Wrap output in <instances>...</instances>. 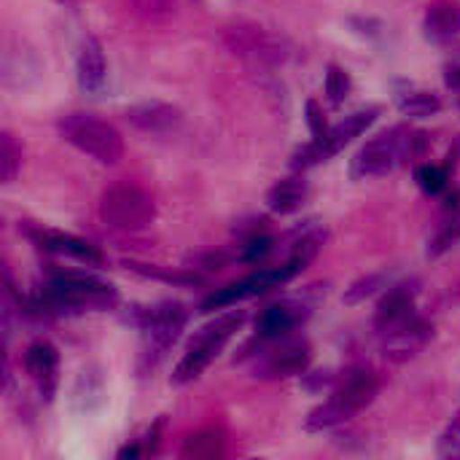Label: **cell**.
Listing matches in <instances>:
<instances>
[{
	"label": "cell",
	"mask_w": 460,
	"mask_h": 460,
	"mask_svg": "<svg viewBox=\"0 0 460 460\" xmlns=\"http://www.w3.org/2000/svg\"><path fill=\"white\" fill-rule=\"evenodd\" d=\"M127 267H132L135 272L146 275V278H159V280H167V283H175V286H197L202 283V278L197 272H183V270H164V267H154V264H137V261H129Z\"/></svg>",
	"instance_id": "22"
},
{
	"label": "cell",
	"mask_w": 460,
	"mask_h": 460,
	"mask_svg": "<svg viewBox=\"0 0 460 460\" xmlns=\"http://www.w3.org/2000/svg\"><path fill=\"white\" fill-rule=\"evenodd\" d=\"M24 369L32 377L40 399L49 404L57 394V385H59V353H57V348L46 340L32 342L24 350Z\"/></svg>",
	"instance_id": "14"
},
{
	"label": "cell",
	"mask_w": 460,
	"mask_h": 460,
	"mask_svg": "<svg viewBox=\"0 0 460 460\" xmlns=\"http://www.w3.org/2000/svg\"><path fill=\"white\" fill-rule=\"evenodd\" d=\"M385 283H388V275H367V278H361V280H356L348 291H345V296H342V302L345 305H361L364 299H369V296H375L380 288H385Z\"/></svg>",
	"instance_id": "24"
},
{
	"label": "cell",
	"mask_w": 460,
	"mask_h": 460,
	"mask_svg": "<svg viewBox=\"0 0 460 460\" xmlns=\"http://www.w3.org/2000/svg\"><path fill=\"white\" fill-rule=\"evenodd\" d=\"M415 181H418V186L426 191V194H439V191H445V186H447V181H450V170L445 167V164H420L418 170H415Z\"/></svg>",
	"instance_id": "23"
},
{
	"label": "cell",
	"mask_w": 460,
	"mask_h": 460,
	"mask_svg": "<svg viewBox=\"0 0 460 460\" xmlns=\"http://www.w3.org/2000/svg\"><path fill=\"white\" fill-rule=\"evenodd\" d=\"M307 124H310L313 137H323V135L329 132L326 119H323V111L318 108V102H315V100H307Z\"/></svg>",
	"instance_id": "30"
},
{
	"label": "cell",
	"mask_w": 460,
	"mask_h": 460,
	"mask_svg": "<svg viewBox=\"0 0 460 460\" xmlns=\"http://www.w3.org/2000/svg\"><path fill=\"white\" fill-rule=\"evenodd\" d=\"M22 232L24 237L43 253H54V256H65V259H75L86 267H100L102 264V253L89 245L86 240L75 237V234H67V232H57V229H49V226H40V224H30L24 221L22 224Z\"/></svg>",
	"instance_id": "11"
},
{
	"label": "cell",
	"mask_w": 460,
	"mask_h": 460,
	"mask_svg": "<svg viewBox=\"0 0 460 460\" xmlns=\"http://www.w3.org/2000/svg\"><path fill=\"white\" fill-rule=\"evenodd\" d=\"M127 121L146 135H170L183 124V113L175 105L148 100L127 108Z\"/></svg>",
	"instance_id": "16"
},
{
	"label": "cell",
	"mask_w": 460,
	"mask_h": 460,
	"mask_svg": "<svg viewBox=\"0 0 460 460\" xmlns=\"http://www.w3.org/2000/svg\"><path fill=\"white\" fill-rule=\"evenodd\" d=\"M377 116H380V108H367V111H356V113L345 116L340 124L329 127V132L323 137H313L310 143L296 148V154L291 159V167L294 170H310V167H315L321 162H329L348 143H353L361 132H367L375 124Z\"/></svg>",
	"instance_id": "8"
},
{
	"label": "cell",
	"mask_w": 460,
	"mask_h": 460,
	"mask_svg": "<svg viewBox=\"0 0 460 460\" xmlns=\"http://www.w3.org/2000/svg\"><path fill=\"white\" fill-rule=\"evenodd\" d=\"M224 38L234 54H240L243 59H248L251 65H259V67H278L288 57V46L283 43V38H278L256 24L229 27Z\"/></svg>",
	"instance_id": "10"
},
{
	"label": "cell",
	"mask_w": 460,
	"mask_h": 460,
	"mask_svg": "<svg viewBox=\"0 0 460 460\" xmlns=\"http://www.w3.org/2000/svg\"><path fill=\"white\" fill-rule=\"evenodd\" d=\"M431 337H434V326L415 313L407 321H402L399 326L383 332V353L388 361L404 364V361L415 358L431 342Z\"/></svg>",
	"instance_id": "12"
},
{
	"label": "cell",
	"mask_w": 460,
	"mask_h": 460,
	"mask_svg": "<svg viewBox=\"0 0 460 460\" xmlns=\"http://www.w3.org/2000/svg\"><path fill=\"white\" fill-rule=\"evenodd\" d=\"M426 30L437 40L460 35V5L456 0H434L426 11Z\"/></svg>",
	"instance_id": "19"
},
{
	"label": "cell",
	"mask_w": 460,
	"mask_h": 460,
	"mask_svg": "<svg viewBox=\"0 0 460 460\" xmlns=\"http://www.w3.org/2000/svg\"><path fill=\"white\" fill-rule=\"evenodd\" d=\"M437 456L445 460H460V410L453 415L447 429L442 431L439 445H437Z\"/></svg>",
	"instance_id": "26"
},
{
	"label": "cell",
	"mask_w": 460,
	"mask_h": 460,
	"mask_svg": "<svg viewBox=\"0 0 460 460\" xmlns=\"http://www.w3.org/2000/svg\"><path fill=\"white\" fill-rule=\"evenodd\" d=\"M243 321H245L243 310H226V313L216 315L210 323H205L202 329H197L194 337L189 340L183 358L178 361L170 383L178 388L194 383L213 364V358L224 350V345L232 340V334L243 326Z\"/></svg>",
	"instance_id": "4"
},
{
	"label": "cell",
	"mask_w": 460,
	"mask_h": 460,
	"mask_svg": "<svg viewBox=\"0 0 460 460\" xmlns=\"http://www.w3.org/2000/svg\"><path fill=\"white\" fill-rule=\"evenodd\" d=\"M0 156H3V183H11L22 167V146L13 140L11 132H3L0 137Z\"/></svg>",
	"instance_id": "25"
},
{
	"label": "cell",
	"mask_w": 460,
	"mask_h": 460,
	"mask_svg": "<svg viewBox=\"0 0 460 460\" xmlns=\"http://www.w3.org/2000/svg\"><path fill=\"white\" fill-rule=\"evenodd\" d=\"M57 127L70 146H75L100 164L111 167L119 164V159L124 156V140L119 129L92 113H65Z\"/></svg>",
	"instance_id": "6"
},
{
	"label": "cell",
	"mask_w": 460,
	"mask_h": 460,
	"mask_svg": "<svg viewBox=\"0 0 460 460\" xmlns=\"http://www.w3.org/2000/svg\"><path fill=\"white\" fill-rule=\"evenodd\" d=\"M460 240V210H456V216L450 218V221H445L442 224V229L437 232V237H434V243H431V248H429V256H439V253H445L450 245H456Z\"/></svg>",
	"instance_id": "28"
},
{
	"label": "cell",
	"mask_w": 460,
	"mask_h": 460,
	"mask_svg": "<svg viewBox=\"0 0 460 460\" xmlns=\"http://www.w3.org/2000/svg\"><path fill=\"white\" fill-rule=\"evenodd\" d=\"M439 108H442V100L431 92H407L399 97V111L412 119L434 116V113H439Z\"/></svg>",
	"instance_id": "21"
},
{
	"label": "cell",
	"mask_w": 460,
	"mask_h": 460,
	"mask_svg": "<svg viewBox=\"0 0 460 460\" xmlns=\"http://www.w3.org/2000/svg\"><path fill=\"white\" fill-rule=\"evenodd\" d=\"M310 305L305 299H280L264 307L256 318V337L259 342H272L280 337H291L307 318H310Z\"/></svg>",
	"instance_id": "13"
},
{
	"label": "cell",
	"mask_w": 460,
	"mask_h": 460,
	"mask_svg": "<svg viewBox=\"0 0 460 460\" xmlns=\"http://www.w3.org/2000/svg\"><path fill=\"white\" fill-rule=\"evenodd\" d=\"M307 197V183L305 178L299 175H288V178H280L270 191H267V205L272 213H280V216H288V213H296L302 208Z\"/></svg>",
	"instance_id": "18"
},
{
	"label": "cell",
	"mask_w": 460,
	"mask_h": 460,
	"mask_svg": "<svg viewBox=\"0 0 460 460\" xmlns=\"http://www.w3.org/2000/svg\"><path fill=\"white\" fill-rule=\"evenodd\" d=\"M119 299L116 288L84 275V272H57L43 286H38L30 313L38 315H65V313H84V310H105L113 307Z\"/></svg>",
	"instance_id": "1"
},
{
	"label": "cell",
	"mask_w": 460,
	"mask_h": 460,
	"mask_svg": "<svg viewBox=\"0 0 460 460\" xmlns=\"http://www.w3.org/2000/svg\"><path fill=\"white\" fill-rule=\"evenodd\" d=\"M447 86L460 89V67H450V70H447Z\"/></svg>",
	"instance_id": "31"
},
{
	"label": "cell",
	"mask_w": 460,
	"mask_h": 460,
	"mask_svg": "<svg viewBox=\"0 0 460 460\" xmlns=\"http://www.w3.org/2000/svg\"><path fill=\"white\" fill-rule=\"evenodd\" d=\"M186 310L178 302H162L154 307H135L132 321L143 334V345H140V358H137V372L148 375L154 372L164 356L170 353V348L178 342L183 326H186Z\"/></svg>",
	"instance_id": "3"
},
{
	"label": "cell",
	"mask_w": 460,
	"mask_h": 460,
	"mask_svg": "<svg viewBox=\"0 0 460 460\" xmlns=\"http://www.w3.org/2000/svg\"><path fill=\"white\" fill-rule=\"evenodd\" d=\"M420 294V280H404L399 286H394L377 305V315H375V326L377 332H388L394 326H399L402 321H407L410 315H415V299Z\"/></svg>",
	"instance_id": "15"
},
{
	"label": "cell",
	"mask_w": 460,
	"mask_h": 460,
	"mask_svg": "<svg viewBox=\"0 0 460 460\" xmlns=\"http://www.w3.org/2000/svg\"><path fill=\"white\" fill-rule=\"evenodd\" d=\"M377 391H380V377L369 367L348 369L345 375H340L334 394L307 415L305 429L307 431H326V429L348 423L353 415H358L364 407H369L375 402Z\"/></svg>",
	"instance_id": "2"
},
{
	"label": "cell",
	"mask_w": 460,
	"mask_h": 460,
	"mask_svg": "<svg viewBox=\"0 0 460 460\" xmlns=\"http://www.w3.org/2000/svg\"><path fill=\"white\" fill-rule=\"evenodd\" d=\"M224 453V439L218 431H197L191 437H186L181 456L183 458H216Z\"/></svg>",
	"instance_id": "20"
},
{
	"label": "cell",
	"mask_w": 460,
	"mask_h": 460,
	"mask_svg": "<svg viewBox=\"0 0 460 460\" xmlns=\"http://www.w3.org/2000/svg\"><path fill=\"white\" fill-rule=\"evenodd\" d=\"M348 92H350V75L340 65H332L329 73H326V97H329V102L342 105Z\"/></svg>",
	"instance_id": "27"
},
{
	"label": "cell",
	"mask_w": 460,
	"mask_h": 460,
	"mask_svg": "<svg viewBox=\"0 0 460 460\" xmlns=\"http://www.w3.org/2000/svg\"><path fill=\"white\" fill-rule=\"evenodd\" d=\"M135 8L146 19H164L175 11V0H135Z\"/></svg>",
	"instance_id": "29"
},
{
	"label": "cell",
	"mask_w": 460,
	"mask_h": 460,
	"mask_svg": "<svg viewBox=\"0 0 460 460\" xmlns=\"http://www.w3.org/2000/svg\"><path fill=\"white\" fill-rule=\"evenodd\" d=\"M100 216L111 229L140 232L146 226H151V221L156 216V205L146 189H140L135 183H116L102 191Z\"/></svg>",
	"instance_id": "7"
},
{
	"label": "cell",
	"mask_w": 460,
	"mask_h": 460,
	"mask_svg": "<svg viewBox=\"0 0 460 460\" xmlns=\"http://www.w3.org/2000/svg\"><path fill=\"white\" fill-rule=\"evenodd\" d=\"M108 75L105 51L97 38H86L78 54V84L84 92H100Z\"/></svg>",
	"instance_id": "17"
},
{
	"label": "cell",
	"mask_w": 460,
	"mask_h": 460,
	"mask_svg": "<svg viewBox=\"0 0 460 460\" xmlns=\"http://www.w3.org/2000/svg\"><path fill=\"white\" fill-rule=\"evenodd\" d=\"M423 132H412L410 127L399 124L391 127L385 132H380L377 137H372L353 159V178H377V175H388L396 164H402L404 159H412L420 154L423 148Z\"/></svg>",
	"instance_id": "5"
},
{
	"label": "cell",
	"mask_w": 460,
	"mask_h": 460,
	"mask_svg": "<svg viewBox=\"0 0 460 460\" xmlns=\"http://www.w3.org/2000/svg\"><path fill=\"white\" fill-rule=\"evenodd\" d=\"M261 348L253 353V377L259 380H286L302 375L310 367L313 350L302 337H280L272 342H259Z\"/></svg>",
	"instance_id": "9"
}]
</instances>
